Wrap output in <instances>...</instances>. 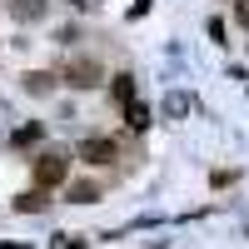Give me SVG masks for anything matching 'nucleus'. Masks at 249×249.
I'll list each match as a JSON object with an SVG mask.
<instances>
[{
  "label": "nucleus",
  "instance_id": "obj_8",
  "mask_svg": "<svg viewBox=\"0 0 249 249\" xmlns=\"http://www.w3.org/2000/svg\"><path fill=\"white\" fill-rule=\"evenodd\" d=\"M25 90H30V95H50V90H55V75L30 70V75H25Z\"/></svg>",
  "mask_w": 249,
  "mask_h": 249
},
{
  "label": "nucleus",
  "instance_id": "obj_5",
  "mask_svg": "<svg viewBox=\"0 0 249 249\" xmlns=\"http://www.w3.org/2000/svg\"><path fill=\"white\" fill-rule=\"evenodd\" d=\"M45 204H50L45 190H25V195L15 199V210H20V214H35V210H45Z\"/></svg>",
  "mask_w": 249,
  "mask_h": 249
},
{
  "label": "nucleus",
  "instance_id": "obj_4",
  "mask_svg": "<svg viewBox=\"0 0 249 249\" xmlns=\"http://www.w3.org/2000/svg\"><path fill=\"white\" fill-rule=\"evenodd\" d=\"M110 95H115V105H135V75H115Z\"/></svg>",
  "mask_w": 249,
  "mask_h": 249
},
{
  "label": "nucleus",
  "instance_id": "obj_10",
  "mask_svg": "<svg viewBox=\"0 0 249 249\" xmlns=\"http://www.w3.org/2000/svg\"><path fill=\"white\" fill-rule=\"evenodd\" d=\"M40 135H45V124H20V130H15L10 140H15V144H35Z\"/></svg>",
  "mask_w": 249,
  "mask_h": 249
},
{
  "label": "nucleus",
  "instance_id": "obj_12",
  "mask_svg": "<svg viewBox=\"0 0 249 249\" xmlns=\"http://www.w3.org/2000/svg\"><path fill=\"white\" fill-rule=\"evenodd\" d=\"M85 239H75V234H55V249H80Z\"/></svg>",
  "mask_w": 249,
  "mask_h": 249
},
{
  "label": "nucleus",
  "instance_id": "obj_3",
  "mask_svg": "<svg viewBox=\"0 0 249 249\" xmlns=\"http://www.w3.org/2000/svg\"><path fill=\"white\" fill-rule=\"evenodd\" d=\"M65 85H75V90L100 85V65H95V60H75V65L65 70Z\"/></svg>",
  "mask_w": 249,
  "mask_h": 249
},
{
  "label": "nucleus",
  "instance_id": "obj_11",
  "mask_svg": "<svg viewBox=\"0 0 249 249\" xmlns=\"http://www.w3.org/2000/svg\"><path fill=\"white\" fill-rule=\"evenodd\" d=\"M184 110H190V100H184V95H170V100H164V115H184Z\"/></svg>",
  "mask_w": 249,
  "mask_h": 249
},
{
  "label": "nucleus",
  "instance_id": "obj_6",
  "mask_svg": "<svg viewBox=\"0 0 249 249\" xmlns=\"http://www.w3.org/2000/svg\"><path fill=\"white\" fill-rule=\"evenodd\" d=\"M124 124H130V130H150V105H124Z\"/></svg>",
  "mask_w": 249,
  "mask_h": 249
},
{
  "label": "nucleus",
  "instance_id": "obj_7",
  "mask_svg": "<svg viewBox=\"0 0 249 249\" xmlns=\"http://www.w3.org/2000/svg\"><path fill=\"white\" fill-rule=\"evenodd\" d=\"M10 15H15V20H40V15H45V0H15Z\"/></svg>",
  "mask_w": 249,
  "mask_h": 249
},
{
  "label": "nucleus",
  "instance_id": "obj_9",
  "mask_svg": "<svg viewBox=\"0 0 249 249\" xmlns=\"http://www.w3.org/2000/svg\"><path fill=\"white\" fill-rule=\"evenodd\" d=\"M95 195H100V184H90V179L85 184H70V199L75 204H95Z\"/></svg>",
  "mask_w": 249,
  "mask_h": 249
},
{
  "label": "nucleus",
  "instance_id": "obj_1",
  "mask_svg": "<svg viewBox=\"0 0 249 249\" xmlns=\"http://www.w3.org/2000/svg\"><path fill=\"white\" fill-rule=\"evenodd\" d=\"M70 175V160L60 155V150H50V155H35V190H50V184H60Z\"/></svg>",
  "mask_w": 249,
  "mask_h": 249
},
{
  "label": "nucleus",
  "instance_id": "obj_13",
  "mask_svg": "<svg viewBox=\"0 0 249 249\" xmlns=\"http://www.w3.org/2000/svg\"><path fill=\"white\" fill-rule=\"evenodd\" d=\"M234 15H239L244 25H249V0H234Z\"/></svg>",
  "mask_w": 249,
  "mask_h": 249
},
{
  "label": "nucleus",
  "instance_id": "obj_2",
  "mask_svg": "<svg viewBox=\"0 0 249 249\" xmlns=\"http://www.w3.org/2000/svg\"><path fill=\"white\" fill-rule=\"evenodd\" d=\"M80 160H90V164H110V160H120V150H115V140H80Z\"/></svg>",
  "mask_w": 249,
  "mask_h": 249
},
{
  "label": "nucleus",
  "instance_id": "obj_14",
  "mask_svg": "<svg viewBox=\"0 0 249 249\" xmlns=\"http://www.w3.org/2000/svg\"><path fill=\"white\" fill-rule=\"evenodd\" d=\"M0 249H25V244H0Z\"/></svg>",
  "mask_w": 249,
  "mask_h": 249
}]
</instances>
